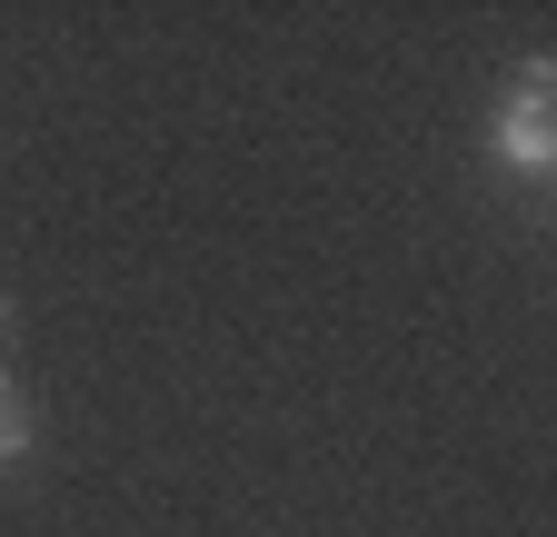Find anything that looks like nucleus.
I'll list each match as a JSON object with an SVG mask.
<instances>
[{
	"label": "nucleus",
	"mask_w": 557,
	"mask_h": 537,
	"mask_svg": "<svg viewBox=\"0 0 557 537\" xmlns=\"http://www.w3.org/2000/svg\"><path fill=\"white\" fill-rule=\"evenodd\" d=\"M21 448H30V409H21V388L0 378V467H11Z\"/></svg>",
	"instance_id": "obj_2"
},
{
	"label": "nucleus",
	"mask_w": 557,
	"mask_h": 537,
	"mask_svg": "<svg viewBox=\"0 0 557 537\" xmlns=\"http://www.w3.org/2000/svg\"><path fill=\"white\" fill-rule=\"evenodd\" d=\"M0 319H11V309H0Z\"/></svg>",
	"instance_id": "obj_3"
},
{
	"label": "nucleus",
	"mask_w": 557,
	"mask_h": 537,
	"mask_svg": "<svg viewBox=\"0 0 557 537\" xmlns=\"http://www.w3.org/2000/svg\"><path fill=\"white\" fill-rule=\"evenodd\" d=\"M547 90H557V71H547V60H528L518 90H508V110H498V129H487V140H498V160H508L518 179H547V170H557V120H547Z\"/></svg>",
	"instance_id": "obj_1"
}]
</instances>
